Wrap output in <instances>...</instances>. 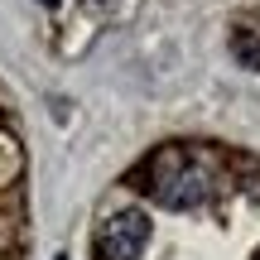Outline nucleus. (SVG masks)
Listing matches in <instances>:
<instances>
[{"instance_id": "obj_1", "label": "nucleus", "mask_w": 260, "mask_h": 260, "mask_svg": "<svg viewBox=\"0 0 260 260\" xmlns=\"http://www.w3.org/2000/svg\"><path fill=\"white\" fill-rule=\"evenodd\" d=\"M96 241H102L106 260H140V251L149 246V222L140 212H116V217L102 222Z\"/></svg>"}, {"instance_id": "obj_2", "label": "nucleus", "mask_w": 260, "mask_h": 260, "mask_svg": "<svg viewBox=\"0 0 260 260\" xmlns=\"http://www.w3.org/2000/svg\"><path fill=\"white\" fill-rule=\"evenodd\" d=\"M232 53L241 58L246 68H260V29H236V39H232Z\"/></svg>"}, {"instance_id": "obj_3", "label": "nucleus", "mask_w": 260, "mask_h": 260, "mask_svg": "<svg viewBox=\"0 0 260 260\" xmlns=\"http://www.w3.org/2000/svg\"><path fill=\"white\" fill-rule=\"evenodd\" d=\"M44 5H58V0H44Z\"/></svg>"}, {"instance_id": "obj_4", "label": "nucleus", "mask_w": 260, "mask_h": 260, "mask_svg": "<svg viewBox=\"0 0 260 260\" xmlns=\"http://www.w3.org/2000/svg\"><path fill=\"white\" fill-rule=\"evenodd\" d=\"M53 260H68V255H53Z\"/></svg>"}]
</instances>
